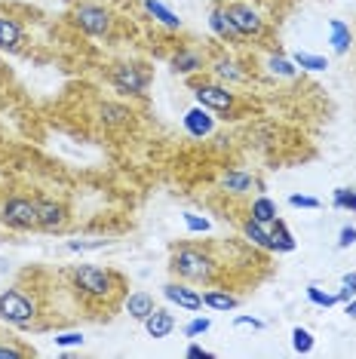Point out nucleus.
Wrapping results in <instances>:
<instances>
[{"label": "nucleus", "instance_id": "c756f323", "mask_svg": "<svg viewBox=\"0 0 356 359\" xmlns=\"http://www.w3.org/2000/svg\"><path fill=\"white\" fill-rule=\"evenodd\" d=\"M307 298H310V304H317V307H335L338 304V295L322 292L320 285H307Z\"/></svg>", "mask_w": 356, "mask_h": 359}, {"label": "nucleus", "instance_id": "9b49d317", "mask_svg": "<svg viewBox=\"0 0 356 359\" xmlns=\"http://www.w3.org/2000/svg\"><path fill=\"white\" fill-rule=\"evenodd\" d=\"M163 295H166V301H172V304L184 307V310H203V295H200L197 289H191V283H184V280L166 283Z\"/></svg>", "mask_w": 356, "mask_h": 359}, {"label": "nucleus", "instance_id": "0eeeda50", "mask_svg": "<svg viewBox=\"0 0 356 359\" xmlns=\"http://www.w3.org/2000/svg\"><path fill=\"white\" fill-rule=\"evenodd\" d=\"M71 19H74V25L83 31V34H89V37H108L111 28H114L111 13L104 10V6H99V4H80V6H74Z\"/></svg>", "mask_w": 356, "mask_h": 359}, {"label": "nucleus", "instance_id": "bb28decb", "mask_svg": "<svg viewBox=\"0 0 356 359\" xmlns=\"http://www.w3.org/2000/svg\"><path fill=\"white\" fill-rule=\"evenodd\" d=\"M331 206L356 212V187H335V194H331Z\"/></svg>", "mask_w": 356, "mask_h": 359}, {"label": "nucleus", "instance_id": "72a5a7b5", "mask_svg": "<svg viewBox=\"0 0 356 359\" xmlns=\"http://www.w3.org/2000/svg\"><path fill=\"white\" fill-rule=\"evenodd\" d=\"M356 298V273H344V280H341V292H338V301H350Z\"/></svg>", "mask_w": 356, "mask_h": 359}, {"label": "nucleus", "instance_id": "2eb2a0df", "mask_svg": "<svg viewBox=\"0 0 356 359\" xmlns=\"http://www.w3.org/2000/svg\"><path fill=\"white\" fill-rule=\"evenodd\" d=\"M221 187L228 194H233V197H246V194H252L258 187V178L242 172V169H231V172L221 175Z\"/></svg>", "mask_w": 356, "mask_h": 359}, {"label": "nucleus", "instance_id": "4c0bfd02", "mask_svg": "<svg viewBox=\"0 0 356 359\" xmlns=\"http://www.w3.org/2000/svg\"><path fill=\"white\" fill-rule=\"evenodd\" d=\"M184 356H188V359H212L215 353H212V350H206V347H200V344H191L188 350H184Z\"/></svg>", "mask_w": 356, "mask_h": 359}, {"label": "nucleus", "instance_id": "4468645a", "mask_svg": "<svg viewBox=\"0 0 356 359\" xmlns=\"http://www.w3.org/2000/svg\"><path fill=\"white\" fill-rule=\"evenodd\" d=\"M142 325H144V332H148L153 341H163V338H169V334H172V329H175V316L169 313L166 307H153V313H151Z\"/></svg>", "mask_w": 356, "mask_h": 359}, {"label": "nucleus", "instance_id": "ddd939ff", "mask_svg": "<svg viewBox=\"0 0 356 359\" xmlns=\"http://www.w3.org/2000/svg\"><path fill=\"white\" fill-rule=\"evenodd\" d=\"M209 28H212V34L218 40H224V43H240V40H242L237 34V28H233V22L228 19V13H224L221 4H215L212 13H209Z\"/></svg>", "mask_w": 356, "mask_h": 359}, {"label": "nucleus", "instance_id": "4be33fe9", "mask_svg": "<svg viewBox=\"0 0 356 359\" xmlns=\"http://www.w3.org/2000/svg\"><path fill=\"white\" fill-rule=\"evenodd\" d=\"M271 236H273V252H295L298 243L292 231H289V224L282 222V218H277V222L271 224Z\"/></svg>", "mask_w": 356, "mask_h": 359}, {"label": "nucleus", "instance_id": "393cba45", "mask_svg": "<svg viewBox=\"0 0 356 359\" xmlns=\"http://www.w3.org/2000/svg\"><path fill=\"white\" fill-rule=\"evenodd\" d=\"M212 71H215V74L221 77V80H228V83H246V80H249V74H246V71H242L233 59H215Z\"/></svg>", "mask_w": 356, "mask_h": 359}, {"label": "nucleus", "instance_id": "b1692460", "mask_svg": "<svg viewBox=\"0 0 356 359\" xmlns=\"http://www.w3.org/2000/svg\"><path fill=\"white\" fill-rule=\"evenodd\" d=\"M144 10H148L153 19H157L163 28H169V31H178V28H182V19H178V15L169 10V6L160 4V0H144Z\"/></svg>", "mask_w": 356, "mask_h": 359}, {"label": "nucleus", "instance_id": "9d476101", "mask_svg": "<svg viewBox=\"0 0 356 359\" xmlns=\"http://www.w3.org/2000/svg\"><path fill=\"white\" fill-rule=\"evenodd\" d=\"M0 50L6 53L25 50V25L15 15H6V13H0Z\"/></svg>", "mask_w": 356, "mask_h": 359}, {"label": "nucleus", "instance_id": "412c9836", "mask_svg": "<svg viewBox=\"0 0 356 359\" xmlns=\"http://www.w3.org/2000/svg\"><path fill=\"white\" fill-rule=\"evenodd\" d=\"M203 304L209 307V310H233V307H240V298L237 295H231L228 289H209V292H203Z\"/></svg>", "mask_w": 356, "mask_h": 359}, {"label": "nucleus", "instance_id": "6e6552de", "mask_svg": "<svg viewBox=\"0 0 356 359\" xmlns=\"http://www.w3.org/2000/svg\"><path fill=\"white\" fill-rule=\"evenodd\" d=\"M71 222V212L62 200L37 197V231L43 233H62Z\"/></svg>", "mask_w": 356, "mask_h": 359}, {"label": "nucleus", "instance_id": "5701e85b", "mask_svg": "<svg viewBox=\"0 0 356 359\" xmlns=\"http://www.w3.org/2000/svg\"><path fill=\"white\" fill-rule=\"evenodd\" d=\"M249 218H255V222L261 224H273L277 222V203H273L271 197H255L252 206H249Z\"/></svg>", "mask_w": 356, "mask_h": 359}, {"label": "nucleus", "instance_id": "f704fd0d", "mask_svg": "<svg viewBox=\"0 0 356 359\" xmlns=\"http://www.w3.org/2000/svg\"><path fill=\"white\" fill-rule=\"evenodd\" d=\"M289 206H295V209H320V200L307 197V194H292V197H289Z\"/></svg>", "mask_w": 356, "mask_h": 359}, {"label": "nucleus", "instance_id": "7c9ffc66", "mask_svg": "<svg viewBox=\"0 0 356 359\" xmlns=\"http://www.w3.org/2000/svg\"><path fill=\"white\" fill-rule=\"evenodd\" d=\"M313 344H317V341H313V334L307 332V329H301V325L292 329V347L298 350V353H310Z\"/></svg>", "mask_w": 356, "mask_h": 359}, {"label": "nucleus", "instance_id": "f257e3e1", "mask_svg": "<svg viewBox=\"0 0 356 359\" xmlns=\"http://www.w3.org/2000/svg\"><path fill=\"white\" fill-rule=\"evenodd\" d=\"M71 289H74V295L86 310H114L117 301L126 295V280L114 267L80 264L71 271Z\"/></svg>", "mask_w": 356, "mask_h": 359}, {"label": "nucleus", "instance_id": "f3484780", "mask_svg": "<svg viewBox=\"0 0 356 359\" xmlns=\"http://www.w3.org/2000/svg\"><path fill=\"white\" fill-rule=\"evenodd\" d=\"M206 68V55L200 50H178L172 55V71L175 74H197Z\"/></svg>", "mask_w": 356, "mask_h": 359}, {"label": "nucleus", "instance_id": "aec40b11", "mask_svg": "<svg viewBox=\"0 0 356 359\" xmlns=\"http://www.w3.org/2000/svg\"><path fill=\"white\" fill-rule=\"evenodd\" d=\"M99 120L104 126H126L132 120V111L126 104H117V102H104L99 108Z\"/></svg>", "mask_w": 356, "mask_h": 359}, {"label": "nucleus", "instance_id": "473e14b6", "mask_svg": "<svg viewBox=\"0 0 356 359\" xmlns=\"http://www.w3.org/2000/svg\"><path fill=\"white\" fill-rule=\"evenodd\" d=\"M184 227H188L191 233H206L209 227V218H200V215H193V212H184Z\"/></svg>", "mask_w": 356, "mask_h": 359}, {"label": "nucleus", "instance_id": "6ab92c4d", "mask_svg": "<svg viewBox=\"0 0 356 359\" xmlns=\"http://www.w3.org/2000/svg\"><path fill=\"white\" fill-rule=\"evenodd\" d=\"M329 31H331V37H329L331 50H335L338 55L350 53V43H353V31H350V25H344L341 19H331V22H329Z\"/></svg>", "mask_w": 356, "mask_h": 359}, {"label": "nucleus", "instance_id": "39448f33", "mask_svg": "<svg viewBox=\"0 0 356 359\" xmlns=\"http://www.w3.org/2000/svg\"><path fill=\"white\" fill-rule=\"evenodd\" d=\"M0 224L10 231H37V200L25 194H13L10 200L0 206Z\"/></svg>", "mask_w": 356, "mask_h": 359}, {"label": "nucleus", "instance_id": "c9c22d12", "mask_svg": "<svg viewBox=\"0 0 356 359\" xmlns=\"http://www.w3.org/2000/svg\"><path fill=\"white\" fill-rule=\"evenodd\" d=\"M55 344L59 347H77V344H83V334L80 332H62V334H55Z\"/></svg>", "mask_w": 356, "mask_h": 359}, {"label": "nucleus", "instance_id": "a211bd4d", "mask_svg": "<svg viewBox=\"0 0 356 359\" xmlns=\"http://www.w3.org/2000/svg\"><path fill=\"white\" fill-rule=\"evenodd\" d=\"M242 236H246L252 246H261L267 252H273L271 224H261V222H255V218H246V222H242Z\"/></svg>", "mask_w": 356, "mask_h": 359}, {"label": "nucleus", "instance_id": "58836bf2", "mask_svg": "<svg viewBox=\"0 0 356 359\" xmlns=\"http://www.w3.org/2000/svg\"><path fill=\"white\" fill-rule=\"evenodd\" d=\"M108 240H93V243H68L71 252H89V249H102Z\"/></svg>", "mask_w": 356, "mask_h": 359}, {"label": "nucleus", "instance_id": "a19ab883", "mask_svg": "<svg viewBox=\"0 0 356 359\" xmlns=\"http://www.w3.org/2000/svg\"><path fill=\"white\" fill-rule=\"evenodd\" d=\"M347 316H350V320H356V298L347 301Z\"/></svg>", "mask_w": 356, "mask_h": 359}, {"label": "nucleus", "instance_id": "e433bc0d", "mask_svg": "<svg viewBox=\"0 0 356 359\" xmlns=\"http://www.w3.org/2000/svg\"><path fill=\"white\" fill-rule=\"evenodd\" d=\"M356 243V227L353 224H344L341 233H338V249H350Z\"/></svg>", "mask_w": 356, "mask_h": 359}, {"label": "nucleus", "instance_id": "dca6fc26", "mask_svg": "<svg viewBox=\"0 0 356 359\" xmlns=\"http://www.w3.org/2000/svg\"><path fill=\"white\" fill-rule=\"evenodd\" d=\"M153 307H157V304H153V298L148 295V292H132V295L123 298V310H126L129 316H132L135 323H144V320H148V316L153 313Z\"/></svg>", "mask_w": 356, "mask_h": 359}, {"label": "nucleus", "instance_id": "f8f14e48", "mask_svg": "<svg viewBox=\"0 0 356 359\" xmlns=\"http://www.w3.org/2000/svg\"><path fill=\"white\" fill-rule=\"evenodd\" d=\"M184 129H188L193 138H206V135H212V129H215V117L209 114V108L197 104V108H191L184 114Z\"/></svg>", "mask_w": 356, "mask_h": 359}, {"label": "nucleus", "instance_id": "423d86ee", "mask_svg": "<svg viewBox=\"0 0 356 359\" xmlns=\"http://www.w3.org/2000/svg\"><path fill=\"white\" fill-rule=\"evenodd\" d=\"M111 83L123 95H144L151 86V71L135 62H120L111 65Z\"/></svg>", "mask_w": 356, "mask_h": 359}, {"label": "nucleus", "instance_id": "c85d7f7f", "mask_svg": "<svg viewBox=\"0 0 356 359\" xmlns=\"http://www.w3.org/2000/svg\"><path fill=\"white\" fill-rule=\"evenodd\" d=\"M292 62L298 65V68H304V71H326L329 68V62L322 59V55H313V53H295Z\"/></svg>", "mask_w": 356, "mask_h": 359}, {"label": "nucleus", "instance_id": "20e7f679", "mask_svg": "<svg viewBox=\"0 0 356 359\" xmlns=\"http://www.w3.org/2000/svg\"><path fill=\"white\" fill-rule=\"evenodd\" d=\"M221 6H224V13H228V19L233 22V28H237V34L242 40H264L267 37V22L252 4H242V0H221Z\"/></svg>", "mask_w": 356, "mask_h": 359}, {"label": "nucleus", "instance_id": "f03ea898", "mask_svg": "<svg viewBox=\"0 0 356 359\" xmlns=\"http://www.w3.org/2000/svg\"><path fill=\"white\" fill-rule=\"evenodd\" d=\"M40 313H43V298H40V289H34V285L15 283L13 289L0 292V323L22 332L43 329Z\"/></svg>", "mask_w": 356, "mask_h": 359}, {"label": "nucleus", "instance_id": "7ed1b4c3", "mask_svg": "<svg viewBox=\"0 0 356 359\" xmlns=\"http://www.w3.org/2000/svg\"><path fill=\"white\" fill-rule=\"evenodd\" d=\"M215 267L218 261L209 255L206 249H197V246H178L172 249V258H169V271L172 276L184 283H200V285H209L215 280Z\"/></svg>", "mask_w": 356, "mask_h": 359}, {"label": "nucleus", "instance_id": "2f4dec72", "mask_svg": "<svg viewBox=\"0 0 356 359\" xmlns=\"http://www.w3.org/2000/svg\"><path fill=\"white\" fill-rule=\"evenodd\" d=\"M212 329V320H206V316H197V320H191L184 325V338H197V334H206Z\"/></svg>", "mask_w": 356, "mask_h": 359}, {"label": "nucleus", "instance_id": "a878e982", "mask_svg": "<svg viewBox=\"0 0 356 359\" xmlns=\"http://www.w3.org/2000/svg\"><path fill=\"white\" fill-rule=\"evenodd\" d=\"M34 356V350L28 344H19L13 338H0V359H28Z\"/></svg>", "mask_w": 356, "mask_h": 359}, {"label": "nucleus", "instance_id": "ea45409f", "mask_svg": "<svg viewBox=\"0 0 356 359\" xmlns=\"http://www.w3.org/2000/svg\"><path fill=\"white\" fill-rule=\"evenodd\" d=\"M233 325H252V329H264V323L255 320V316H237V320H233Z\"/></svg>", "mask_w": 356, "mask_h": 359}, {"label": "nucleus", "instance_id": "1a4fd4ad", "mask_svg": "<svg viewBox=\"0 0 356 359\" xmlns=\"http://www.w3.org/2000/svg\"><path fill=\"white\" fill-rule=\"evenodd\" d=\"M193 95L197 102L209 111H221V114H231L233 104H237V95L231 93V86L224 83H212V80H203V83H193Z\"/></svg>", "mask_w": 356, "mask_h": 359}, {"label": "nucleus", "instance_id": "cd10ccee", "mask_svg": "<svg viewBox=\"0 0 356 359\" xmlns=\"http://www.w3.org/2000/svg\"><path fill=\"white\" fill-rule=\"evenodd\" d=\"M267 68H271V74L286 77V80H292V77L298 74V65H295V62H289V59H282V55H271Z\"/></svg>", "mask_w": 356, "mask_h": 359}]
</instances>
